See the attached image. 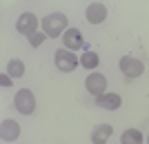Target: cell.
Instances as JSON below:
<instances>
[{"mask_svg": "<svg viewBox=\"0 0 149 144\" xmlns=\"http://www.w3.org/2000/svg\"><path fill=\"white\" fill-rule=\"evenodd\" d=\"M40 25H42V31L47 38H58V36H65V31L69 29L67 27L69 20L65 13H49Z\"/></svg>", "mask_w": 149, "mask_h": 144, "instance_id": "cell-1", "label": "cell"}, {"mask_svg": "<svg viewBox=\"0 0 149 144\" xmlns=\"http://www.w3.org/2000/svg\"><path fill=\"white\" fill-rule=\"evenodd\" d=\"M120 142L123 144H143V133L138 131V129H127L120 135Z\"/></svg>", "mask_w": 149, "mask_h": 144, "instance_id": "cell-13", "label": "cell"}, {"mask_svg": "<svg viewBox=\"0 0 149 144\" xmlns=\"http://www.w3.org/2000/svg\"><path fill=\"white\" fill-rule=\"evenodd\" d=\"M7 73L11 75L13 80H16V78H22V75H25V62H22V60H9Z\"/></svg>", "mask_w": 149, "mask_h": 144, "instance_id": "cell-14", "label": "cell"}, {"mask_svg": "<svg viewBox=\"0 0 149 144\" xmlns=\"http://www.w3.org/2000/svg\"><path fill=\"white\" fill-rule=\"evenodd\" d=\"M120 71L125 73V78H127V80H136V78H140V75H143L145 67H143V62H140L138 58L125 56V58H120Z\"/></svg>", "mask_w": 149, "mask_h": 144, "instance_id": "cell-3", "label": "cell"}, {"mask_svg": "<svg viewBox=\"0 0 149 144\" xmlns=\"http://www.w3.org/2000/svg\"><path fill=\"white\" fill-rule=\"evenodd\" d=\"M20 135V124L16 120H2L0 124V138L2 142H13V140Z\"/></svg>", "mask_w": 149, "mask_h": 144, "instance_id": "cell-8", "label": "cell"}, {"mask_svg": "<svg viewBox=\"0 0 149 144\" xmlns=\"http://www.w3.org/2000/svg\"><path fill=\"white\" fill-rule=\"evenodd\" d=\"M111 133H113V126L111 124H98L91 131V142L93 144H105L107 140L111 138Z\"/></svg>", "mask_w": 149, "mask_h": 144, "instance_id": "cell-11", "label": "cell"}, {"mask_svg": "<svg viewBox=\"0 0 149 144\" xmlns=\"http://www.w3.org/2000/svg\"><path fill=\"white\" fill-rule=\"evenodd\" d=\"M85 87L91 95L100 98L102 93H107V78L102 73H89L87 80H85Z\"/></svg>", "mask_w": 149, "mask_h": 144, "instance_id": "cell-5", "label": "cell"}, {"mask_svg": "<svg viewBox=\"0 0 149 144\" xmlns=\"http://www.w3.org/2000/svg\"><path fill=\"white\" fill-rule=\"evenodd\" d=\"M98 64H100V56L96 51H85L80 56V67H85V69L93 71V69H98Z\"/></svg>", "mask_w": 149, "mask_h": 144, "instance_id": "cell-12", "label": "cell"}, {"mask_svg": "<svg viewBox=\"0 0 149 144\" xmlns=\"http://www.w3.org/2000/svg\"><path fill=\"white\" fill-rule=\"evenodd\" d=\"M107 18V7L102 2H91L87 7V20L91 25H100V22H105Z\"/></svg>", "mask_w": 149, "mask_h": 144, "instance_id": "cell-9", "label": "cell"}, {"mask_svg": "<svg viewBox=\"0 0 149 144\" xmlns=\"http://www.w3.org/2000/svg\"><path fill=\"white\" fill-rule=\"evenodd\" d=\"M11 82H13L11 75H2V87H11Z\"/></svg>", "mask_w": 149, "mask_h": 144, "instance_id": "cell-16", "label": "cell"}, {"mask_svg": "<svg viewBox=\"0 0 149 144\" xmlns=\"http://www.w3.org/2000/svg\"><path fill=\"white\" fill-rule=\"evenodd\" d=\"M78 62H80V58L76 56L74 51H69V49H58L56 51V67L62 73H71L78 67Z\"/></svg>", "mask_w": 149, "mask_h": 144, "instance_id": "cell-2", "label": "cell"}, {"mask_svg": "<svg viewBox=\"0 0 149 144\" xmlns=\"http://www.w3.org/2000/svg\"><path fill=\"white\" fill-rule=\"evenodd\" d=\"M40 22H42V20H38L33 13H22V16L18 18V22H16V29H18L22 36L29 38V36H33V33H36V29H38V25H40Z\"/></svg>", "mask_w": 149, "mask_h": 144, "instance_id": "cell-6", "label": "cell"}, {"mask_svg": "<svg viewBox=\"0 0 149 144\" xmlns=\"http://www.w3.org/2000/svg\"><path fill=\"white\" fill-rule=\"evenodd\" d=\"M62 44H65V49L69 51H78L85 47V38H82L80 29H74V27H69L65 36H62Z\"/></svg>", "mask_w": 149, "mask_h": 144, "instance_id": "cell-7", "label": "cell"}, {"mask_svg": "<svg viewBox=\"0 0 149 144\" xmlns=\"http://www.w3.org/2000/svg\"><path fill=\"white\" fill-rule=\"evenodd\" d=\"M13 104H16V109L22 115H31V113L36 111V98H33V93H31L29 89H20L18 93H16Z\"/></svg>", "mask_w": 149, "mask_h": 144, "instance_id": "cell-4", "label": "cell"}, {"mask_svg": "<svg viewBox=\"0 0 149 144\" xmlns=\"http://www.w3.org/2000/svg\"><path fill=\"white\" fill-rule=\"evenodd\" d=\"M45 38H47L45 31H36L33 36H29V44H31V47H40V44L45 42Z\"/></svg>", "mask_w": 149, "mask_h": 144, "instance_id": "cell-15", "label": "cell"}, {"mask_svg": "<svg viewBox=\"0 0 149 144\" xmlns=\"http://www.w3.org/2000/svg\"><path fill=\"white\" fill-rule=\"evenodd\" d=\"M98 100V104L102 109H107V111H116V109H120V104H123V98H120L118 93H102L100 98H96Z\"/></svg>", "mask_w": 149, "mask_h": 144, "instance_id": "cell-10", "label": "cell"}]
</instances>
